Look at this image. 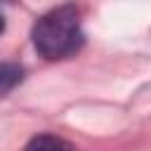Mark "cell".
Segmentation results:
<instances>
[{
	"label": "cell",
	"instance_id": "6da1fadb",
	"mask_svg": "<svg viewBox=\"0 0 151 151\" xmlns=\"http://www.w3.org/2000/svg\"><path fill=\"white\" fill-rule=\"evenodd\" d=\"M31 40H33L35 52L50 61L66 59V57L76 54L85 42L78 7L61 5V7L42 14L33 24Z\"/></svg>",
	"mask_w": 151,
	"mask_h": 151
},
{
	"label": "cell",
	"instance_id": "277c9868",
	"mask_svg": "<svg viewBox=\"0 0 151 151\" xmlns=\"http://www.w3.org/2000/svg\"><path fill=\"white\" fill-rule=\"evenodd\" d=\"M5 31V19H2V14H0V33Z\"/></svg>",
	"mask_w": 151,
	"mask_h": 151
},
{
	"label": "cell",
	"instance_id": "7a4b0ae2",
	"mask_svg": "<svg viewBox=\"0 0 151 151\" xmlns=\"http://www.w3.org/2000/svg\"><path fill=\"white\" fill-rule=\"evenodd\" d=\"M24 80V66L14 61L0 64V97H7L19 83Z\"/></svg>",
	"mask_w": 151,
	"mask_h": 151
},
{
	"label": "cell",
	"instance_id": "3957f363",
	"mask_svg": "<svg viewBox=\"0 0 151 151\" xmlns=\"http://www.w3.org/2000/svg\"><path fill=\"white\" fill-rule=\"evenodd\" d=\"M57 149V146H61V149H71L73 144L71 142H66V139H61V137H54V134H38V137H33L28 144H26V149Z\"/></svg>",
	"mask_w": 151,
	"mask_h": 151
}]
</instances>
